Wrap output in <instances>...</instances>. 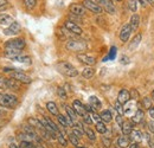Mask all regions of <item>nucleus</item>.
I'll use <instances>...</instances> for the list:
<instances>
[{"label":"nucleus","instance_id":"nucleus-1","mask_svg":"<svg viewBox=\"0 0 154 148\" xmlns=\"http://www.w3.org/2000/svg\"><path fill=\"white\" fill-rule=\"evenodd\" d=\"M26 45V42L24 38H14L10 39L4 43V49H5V55L6 57L14 55H19L20 52L24 50Z\"/></svg>","mask_w":154,"mask_h":148},{"label":"nucleus","instance_id":"nucleus-2","mask_svg":"<svg viewBox=\"0 0 154 148\" xmlns=\"http://www.w3.org/2000/svg\"><path fill=\"white\" fill-rule=\"evenodd\" d=\"M18 103H19V101L16 95L8 93H0V107L7 108V109H13L18 106Z\"/></svg>","mask_w":154,"mask_h":148},{"label":"nucleus","instance_id":"nucleus-3","mask_svg":"<svg viewBox=\"0 0 154 148\" xmlns=\"http://www.w3.org/2000/svg\"><path fill=\"white\" fill-rule=\"evenodd\" d=\"M2 70H4V72H8L10 76H11V78H14V79L18 81L19 83L30 84V83L32 82V78H31L29 75H26L25 72H23V71H20V70H14V69H12V68H4Z\"/></svg>","mask_w":154,"mask_h":148},{"label":"nucleus","instance_id":"nucleus-4","mask_svg":"<svg viewBox=\"0 0 154 148\" xmlns=\"http://www.w3.org/2000/svg\"><path fill=\"white\" fill-rule=\"evenodd\" d=\"M66 50L69 51H74V52H83L87 50L88 45L84 40H79V39H70L66 42L65 44Z\"/></svg>","mask_w":154,"mask_h":148},{"label":"nucleus","instance_id":"nucleus-5","mask_svg":"<svg viewBox=\"0 0 154 148\" xmlns=\"http://www.w3.org/2000/svg\"><path fill=\"white\" fill-rule=\"evenodd\" d=\"M57 69L60 74H63L64 76H68V77H76L78 75L76 68H74L72 64L68 63V62H60L57 64Z\"/></svg>","mask_w":154,"mask_h":148},{"label":"nucleus","instance_id":"nucleus-6","mask_svg":"<svg viewBox=\"0 0 154 148\" xmlns=\"http://www.w3.org/2000/svg\"><path fill=\"white\" fill-rule=\"evenodd\" d=\"M83 6L85 7V10H88L95 14H101L103 12V8L94 0H83Z\"/></svg>","mask_w":154,"mask_h":148},{"label":"nucleus","instance_id":"nucleus-7","mask_svg":"<svg viewBox=\"0 0 154 148\" xmlns=\"http://www.w3.org/2000/svg\"><path fill=\"white\" fill-rule=\"evenodd\" d=\"M2 32H4L5 36H17V35H19L20 32H21V26H20L19 23L13 21L7 27H5Z\"/></svg>","mask_w":154,"mask_h":148},{"label":"nucleus","instance_id":"nucleus-8","mask_svg":"<svg viewBox=\"0 0 154 148\" xmlns=\"http://www.w3.org/2000/svg\"><path fill=\"white\" fill-rule=\"evenodd\" d=\"M94 1L97 2L103 8V11H106L107 13H109V14H114L115 13V5L113 4L112 0H94Z\"/></svg>","mask_w":154,"mask_h":148},{"label":"nucleus","instance_id":"nucleus-9","mask_svg":"<svg viewBox=\"0 0 154 148\" xmlns=\"http://www.w3.org/2000/svg\"><path fill=\"white\" fill-rule=\"evenodd\" d=\"M69 11H70L71 14L77 16V17H84L85 12H87L85 7L83 5H81V4H71L69 6Z\"/></svg>","mask_w":154,"mask_h":148},{"label":"nucleus","instance_id":"nucleus-10","mask_svg":"<svg viewBox=\"0 0 154 148\" xmlns=\"http://www.w3.org/2000/svg\"><path fill=\"white\" fill-rule=\"evenodd\" d=\"M64 29H65L66 31L74 33V35H77V36L82 35V29H81V26L77 25L76 23L71 21V20H66V21L64 23Z\"/></svg>","mask_w":154,"mask_h":148},{"label":"nucleus","instance_id":"nucleus-11","mask_svg":"<svg viewBox=\"0 0 154 148\" xmlns=\"http://www.w3.org/2000/svg\"><path fill=\"white\" fill-rule=\"evenodd\" d=\"M131 33H132V27L129 24H125L122 27H121V31H120V39L122 43H126L129 37H131Z\"/></svg>","mask_w":154,"mask_h":148},{"label":"nucleus","instance_id":"nucleus-12","mask_svg":"<svg viewBox=\"0 0 154 148\" xmlns=\"http://www.w3.org/2000/svg\"><path fill=\"white\" fill-rule=\"evenodd\" d=\"M77 59H78L81 63H83V64H85V65H88V66H93V65H95V63H96V59H95L94 57H91V56H89V55H85V54H78V55H77Z\"/></svg>","mask_w":154,"mask_h":148},{"label":"nucleus","instance_id":"nucleus-13","mask_svg":"<svg viewBox=\"0 0 154 148\" xmlns=\"http://www.w3.org/2000/svg\"><path fill=\"white\" fill-rule=\"evenodd\" d=\"M8 59L13 60V62H18V63H23V64H31V58L30 56H23V55H14V56H10L7 57Z\"/></svg>","mask_w":154,"mask_h":148},{"label":"nucleus","instance_id":"nucleus-14","mask_svg":"<svg viewBox=\"0 0 154 148\" xmlns=\"http://www.w3.org/2000/svg\"><path fill=\"white\" fill-rule=\"evenodd\" d=\"M131 98V94L127 89H121L120 93L117 95V101L121 103V104H126Z\"/></svg>","mask_w":154,"mask_h":148},{"label":"nucleus","instance_id":"nucleus-15","mask_svg":"<svg viewBox=\"0 0 154 148\" xmlns=\"http://www.w3.org/2000/svg\"><path fill=\"white\" fill-rule=\"evenodd\" d=\"M72 108L75 109V111L77 113V115H79V116H83L87 111L84 109V104L79 101V100H75L74 102H72Z\"/></svg>","mask_w":154,"mask_h":148},{"label":"nucleus","instance_id":"nucleus-16","mask_svg":"<svg viewBox=\"0 0 154 148\" xmlns=\"http://www.w3.org/2000/svg\"><path fill=\"white\" fill-rule=\"evenodd\" d=\"M121 129L125 135H129L131 131L134 129V122L133 121H123V123L121 125Z\"/></svg>","mask_w":154,"mask_h":148},{"label":"nucleus","instance_id":"nucleus-17","mask_svg":"<svg viewBox=\"0 0 154 148\" xmlns=\"http://www.w3.org/2000/svg\"><path fill=\"white\" fill-rule=\"evenodd\" d=\"M116 143H117V146L120 148H127L129 146V143H131V139H129L128 135H123V136H120L117 139Z\"/></svg>","mask_w":154,"mask_h":148},{"label":"nucleus","instance_id":"nucleus-18","mask_svg":"<svg viewBox=\"0 0 154 148\" xmlns=\"http://www.w3.org/2000/svg\"><path fill=\"white\" fill-rule=\"evenodd\" d=\"M29 125L32 126L33 128L38 129L39 131H43V130L45 129V128L43 127V125H42V121L38 120V119H36V117H30V119H29Z\"/></svg>","mask_w":154,"mask_h":148},{"label":"nucleus","instance_id":"nucleus-19","mask_svg":"<svg viewBox=\"0 0 154 148\" xmlns=\"http://www.w3.org/2000/svg\"><path fill=\"white\" fill-rule=\"evenodd\" d=\"M143 119H145V113L142 109H136L135 111V114L133 115V117H132V121L134 122V123H141L142 121H143Z\"/></svg>","mask_w":154,"mask_h":148},{"label":"nucleus","instance_id":"nucleus-20","mask_svg":"<svg viewBox=\"0 0 154 148\" xmlns=\"http://www.w3.org/2000/svg\"><path fill=\"white\" fill-rule=\"evenodd\" d=\"M100 117H101V121H103L104 123H108V122H112V120H113V114H112L110 110L106 109V110L101 111Z\"/></svg>","mask_w":154,"mask_h":148},{"label":"nucleus","instance_id":"nucleus-21","mask_svg":"<svg viewBox=\"0 0 154 148\" xmlns=\"http://www.w3.org/2000/svg\"><path fill=\"white\" fill-rule=\"evenodd\" d=\"M12 23H13V18L10 14H7V13H0V25L8 26Z\"/></svg>","mask_w":154,"mask_h":148},{"label":"nucleus","instance_id":"nucleus-22","mask_svg":"<svg viewBox=\"0 0 154 148\" xmlns=\"http://www.w3.org/2000/svg\"><path fill=\"white\" fill-rule=\"evenodd\" d=\"M128 136H129L131 141H133V142H140V141L142 140V133H141L140 130L133 129Z\"/></svg>","mask_w":154,"mask_h":148},{"label":"nucleus","instance_id":"nucleus-23","mask_svg":"<svg viewBox=\"0 0 154 148\" xmlns=\"http://www.w3.org/2000/svg\"><path fill=\"white\" fill-rule=\"evenodd\" d=\"M141 39H142V35H141V33H140V35H136V36L132 39V42L129 43L128 49H129V50H135V49L139 46V44L141 43Z\"/></svg>","mask_w":154,"mask_h":148},{"label":"nucleus","instance_id":"nucleus-24","mask_svg":"<svg viewBox=\"0 0 154 148\" xmlns=\"http://www.w3.org/2000/svg\"><path fill=\"white\" fill-rule=\"evenodd\" d=\"M46 108H48V110H49V113H50L51 115H55V116H58V115H59L58 107L55 102H48V103H46Z\"/></svg>","mask_w":154,"mask_h":148},{"label":"nucleus","instance_id":"nucleus-25","mask_svg":"<svg viewBox=\"0 0 154 148\" xmlns=\"http://www.w3.org/2000/svg\"><path fill=\"white\" fill-rule=\"evenodd\" d=\"M131 27H132V31H136L139 25H140V17L137 14H133L131 17V23H129Z\"/></svg>","mask_w":154,"mask_h":148},{"label":"nucleus","instance_id":"nucleus-26","mask_svg":"<svg viewBox=\"0 0 154 148\" xmlns=\"http://www.w3.org/2000/svg\"><path fill=\"white\" fill-rule=\"evenodd\" d=\"M7 89L11 90H18L19 89V82L14 78H7Z\"/></svg>","mask_w":154,"mask_h":148},{"label":"nucleus","instance_id":"nucleus-27","mask_svg":"<svg viewBox=\"0 0 154 148\" xmlns=\"http://www.w3.org/2000/svg\"><path fill=\"white\" fill-rule=\"evenodd\" d=\"M94 75H95V70H94V68H90V66L84 68V69H83V71H82V76H83L84 78H87V79L93 78V77H94Z\"/></svg>","mask_w":154,"mask_h":148},{"label":"nucleus","instance_id":"nucleus-28","mask_svg":"<svg viewBox=\"0 0 154 148\" xmlns=\"http://www.w3.org/2000/svg\"><path fill=\"white\" fill-rule=\"evenodd\" d=\"M95 127H96V130L100 133V134H107V131H108L107 126L104 125L103 121H98V122H96V123H95Z\"/></svg>","mask_w":154,"mask_h":148},{"label":"nucleus","instance_id":"nucleus-29","mask_svg":"<svg viewBox=\"0 0 154 148\" xmlns=\"http://www.w3.org/2000/svg\"><path fill=\"white\" fill-rule=\"evenodd\" d=\"M89 104L93 106L96 110L101 108V101L97 98L96 96H90V97H89Z\"/></svg>","mask_w":154,"mask_h":148},{"label":"nucleus","instance_id":"nucleus-30","mask_svg":"<svg viewBox=\"0 0 154 148\" xmlns=\"http://www.w3.org/2000/svg\"><path fill=\"white\" fill-rule=\"evenodd\" d=\"M83 129H84V134L88 136L89 140H91V141H95V140H96V134L94 133V130L91 129V128H89V127H83Z\"/></svg>","mask_w":154,"mask_h":148},{"label":"nucleus","instance_id":"nucleus-31","mask_svg":"<svg viewBox=\"0 0 154 148\" xmlns=\"http://www.w3.org/2000/svg\"><path fill=\"white\" fill-rule=\"evenodd\" d=\"M56 139L58 140V142H59V145H60V146H63V147H66V146H68V140L64 137L63 131H58L57 137H56Z\"/></svg>","mask_w":154,"mask_h":148},{"label":"nucleus","instance_id":"nucleus-32","mask_svg":"<svg viewBox=\"0 0 154 148\" xmlns=\"http://www.w3.org/2000/svg\"><path fill=\"white\" fill-rule=\"evenodd\" d=\"M65 111H66V115H68V116H70L74 121H76L77 113L75 111V109H74L72 107H70V106H65Z\"/></svg>","mask_w":154,"mask_h":148},{"label":"nucleus","instance_id":"nucleus-33","mask_svg":"<svg viewBox=\"0 0 154 148\" xmlns=\"http://www.w3.org/2000/svg\"><path fill=\"white\" fill-rule=\"evenodd\" d=\"M58 119V122L60 123V126L63 127V128H66V127H69V125H68V121H66V116L65 115H62V114H59L57 116Z\"/></svg>","mask_w":154,"mask_h":148},{"label":"nucleus","instance_id":"nucleus-34","mask_svg":"<svg viewBox=\"0 0 154 148\" xmlns=\"http://www.w3.org/2000/svg\"><path fill=\"white\" fill-rule=\"evenodd\" d=\"M69 141H70V143L71 145H74L75 147H78L79 146V140H78V137H77L75 134H69Z\"/></svg>","mask_w":154,"mask_h":148},{"label":"nucleus","instance_id":"nucleus-35","mask_svg":"<svg viewBox=\"0 0 154 148\" xmlns=\"http://www.w3.org/2000/svg\"><path fill=\"white\" fill-rule=\"evenodd\" d=\"M37 4V0H24V5L27 10H33Z\"/></svg>","mask_w":154,"mask_h":148},{"label":"nucleus","instance_id":"nucleus-36","mask_svg":"<svg viewBox=\"0 0 154 148\" xmlns=\"http://www.w3.org/2000/svg\"><path fill=\"white\" fill-rule=\"evenodd\" d=\"M19 147L20 148H37V146H36L33 142H31V141H20Z\"/></svg>","mask_w":154,"mask_h":148},{"label":"nucleus","instance_id":"nucleus-37","mask_svg":"<svg viewBox=\"0 0 154 148\" xmlns=\"http://www.w3.org/2000/svg\"><path fill=\"white\" fill-rule=\"evenodd\" d=\"M141 103H142V106H143L146 109H149V108H151V106H152V98H149L148 96H146V97H143V98H142Z\"/></svg>","mask_w":154,"mask_h":148},{"label":"nucleus","instance_id":"nucleus-38","mask_svg":"<svg viewBox=\"0 0 154 148\" xmlns=\"http://www.w3.org/2000/svg\"><path fill=\"white\" fill-rule=\"evenodd\" d=\"M44 119H45V121L48 122V125H49V126H50V127H51L52 129L55 130L56 133H58V131H60V129L58 128V126H57V125H55V122H54V121H52L51 119H49V117H44Z\"/></svg>","mask_w":154,"mask_h":148},{"label":"nucleus","instance_id":"nucleus-39","mask_svg":"<svg viewBox=\"0 0 154 148\" xmlns=\"http://www.w3.org/2000/svg\"><path fill=\"white\" fill-rule=\"evenodd\" d=\"M114 108H115V110L117 111V114H119V115H123V104H121L119 101H116L115 102Z\"/></svg>","mask_w":154,"mask_h":148},{"label":"nucleus","instance_id":"nucleus-40","mask_svg":"<svg viewBox=\"0 0 154 148\" xmlns=\"http://www.w3.org/2000/svg\"><path fill=\"white\" fill-rule=\"evenodd\" d=\"M82 117H83V121H84L87 125H91V123H93V119H91V115H90L89 113H85Z\"/></svg>","mask_w":154,"mask_h":148},{"label":"nucleus","instance_id":"nucleus-41","mask_svg":"<svg viewBox=\"0 0 154 148\" xmlns=\"http://www.w3.org/2000/svg\"><path fill=\"white\" fill-rule=\"evenodd\" d=\"M57 94L60 98H63V100H65V98H66V91H65V89H64L63 87H59V88H58Z\"/></svg>","mask_w":154,"mask_h":148},{"label":"nucleus","instance_id":"nucleus-42","mask_svg":"<svg viewBox=\"0 0 154 148\" xmlns=\"http://www.w3.org/2000/svg\"><path fill=\"white\" fill-rule=\"evenodd\" d=\"M0 89H7V78L0 76Z\"/></svg>","mask_w":154,"mask_h":148},{"label":"nucleus","instance_id":"nucleus-43","mask_svg":"<svg viewBox=\"0 0 154 148\" xmlns=\"http://www.w3.org/2000/svg\"><path fill=\"white\" fill-rule=\"evenodd\" d=\"M116 56V48L115 46H113L112 49H110V52H109V55L106 57V59H114Z\"/></svg>","mask_w":154,"mask_h":148},{"label":"nucleus","instance_id":"nucleus-44","mask_svg":"<svg viewBox=\"0 0 154 148\" xmlns=\"http://www.w3.org/2000/svg\"><path fill=\"white\" fill-rule=\"evenodd\" d=\"M102 143H103V146L106 148L110 147V145H112V140L109 139V137H106V136H103L102 137Z\"/></svg>","mask_w":154,"mask_h":148},{"label":"nucleus","instance_id":"nucleus-45","mask_svg":"<svg viewBox=\"0 0 154 148\" xmlns=\"http://www.w3.org/2000/svg\"><path fill=\"white\" fill-rule=\"evenodd\" d=\"M128 6L132 12H135L136 11V0H128Z\"/></svg>","mask_w":154,"mask_h":148},{"label":"nucleus","instance_id":"nucleus-46","mask_svg":"<svg viewBox=\"0 0 154 148\" xmlns=\"http://www.w3.org/2000/svg\"><path fill=\"white\" fill-rule=\"evenodd\" d=\"M129 94H131V98H133V100H136V98L139 97V93H137L135 89H132V90L129 91Z\"/></svg>","mask_w":154,"mask_h":148},{"label":"nucleus","instance_id":"nucleus-47","mask_svg":"<svg viewBox=\"0 0 154 148\" xmlns=\"http://www.w3.org/2000/svg\"><path fill=\"white\" fill-rule=\"evenodd\" d=\"M115 120H116V123H117V125L121 127V125L123 123V119H122V115H119V114H117V115H116Z\"/></svg>","mask_w":154,"mask_h":148},{"label":"nucleus","instance_id":"nucleus-48","mask_svg":"<svg viewBox=\"0 0 154 148\" xmlns=\"http://www.w3.org/2000/svg\"><path fill=\"white\" fill-rule=\"evenodd\" d=\"M120 62H121L122 64H128L131 60H129V58H128L127 56H122V57H121V59H120Z\"/></svg>","mask_w":154,"mask_h":148},{"label":"nucleus","instance_id":"nucleus-49","mask_svg":"<svg viewBox=\"0 0 154 148\" xmlns=\"http://www.w3.org/2000/svg\"><path fill=\"white\" fill-rule=\"evenodd\" d=\"M147 128H148V130H149L151 133H154V121L147 123Z\"/></svg>","mask_w":154,"mask_h":148},{"label":"nucleus","instance_id":"nucleus-50","mask_svg":"<svg viewBox=\"0 0 154 148\" xmlns=\"http://www.w3.org/2000/svg\"><path fill=\"white\" fill-rule=\"evenodd\" d=\"M129 147L131 148H140V143H139V142H132Z\"/></svg>","mask_w":154,"mask_h":148},{"label":"nucleus","instance_id":"nucleus-51","mask_svg":"<svg viewBox=\"0 0 154 148\" xmlns=\"http://www.w3.org/2000/svg\"><path fill=\"white\" fill-rule=\"evenodd\" d=\"M148 110H149V116H151V119L154 121V108H149Z\"/></svg>","mask_w":154,"mask_h":148},{"label":"nucleus","instance_id":"nucleus-52","mask_svg":"<svg viewBox=\"0 0 154 148\" xmlns=\"http://www.w3.org/2000/svg\"><path fill=\"white\" fill-rule=\"evenodd\" d=\"M7 5V0H0V7H4Z\"/></svg>","mask_w":154,"mask_h":148},{"label":"nucleus","instance_id":"nucleus-53","mask_svg":"<svg viewBox=\"0 0 154 148\" xmlns=\"http://www.w3.org/2000/svg\"><path fill=\"white\" fill-rule=\"evenodd\" d=\"M8 148H20V147L19 146H17V145H14V143H10Z\"/></svg>","mask_w":154,"mask_h":148},{"label":"nucleus","instance_id":"nucleus-54","mask_svg":"<svg viewBox=\"0 0 154 148\" xmlns=\"http://www.w3.org/2000/svg\"><path fill=\"white\" fill-rule=\"evenodd\" d=\"M146 1H147L149 5H154V0H146Z\"/></svg>","mask_w":154,"mask_h":148},{"label":"nucleus","instance_id":"nucleus-55","mask_svg":"<svg viewBox=\"0 0 154 148\" xmlns=\"http://www.w3.org/2000/svg\"><path fill=\"white\" fill-rule=\"evenodd\" d=\"M151 98H152V100H154V90L152 91V94H151Z\"/></svg>","mask_w":154,"mask_h":148},{"label":"nucleus","instance_id":"nucleus-56","mask_svg":"<svg viewBox=\"0 0 154 148\" xmlns=\"http://www.w3.org/2000/svg\"><path fill=\"white\" fill-rule=\"evenodd\" d=\"M0 116H2V111L0 110Z\"/></svg>","mask_w":154,"mask_h":148},{"label":"nucleus","instance_id":"nucleus-57","mask_svg":"<svg viewBox=\"0 0 154 148\" xmlns=\"http://www.w3.org/2000/svg\"><path fill=\"white\" fill-rule=\"evenodd\" d=\"M77 148H84V147H79V146H78V147H77Z\"/></svg>","mask_w":154,"mask_h":148},{"label":"nucleus","instance_id":"nucleus-58","mask_svg":"<svg viewBox=\"0 0 154 148\" xmlns=\"http://www.w3.org/2000/svg\"><path fill=\"white\" fill-rule=\"evenodd\" d=\"M115 1H121V0H115Z\"/></svg>","mask_w":154,"mask_h":148}]
</instances>
